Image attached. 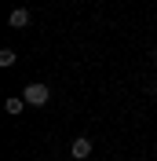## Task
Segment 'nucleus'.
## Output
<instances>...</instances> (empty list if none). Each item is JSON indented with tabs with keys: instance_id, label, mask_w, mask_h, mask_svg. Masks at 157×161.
Masks as SVG:
<instances>
[{
	"instance_id": "1",
	"label": "nucleus",
	"mask_w": 157,
	"mask_h": 161,
	"mask_svg": "<svg viewBox=\"0 0 157 161\" xmlns=\"http://www.w3.org/2000/svg\"><path fill=\"white\" fill-rule=\"evenodd\" d=\"M22 99L30 103V106H48L51 103V88L44 84V80H37V84H30V88L22 92Z\"/></svg>"
},
{
	"instance_id": "2",
	"label": "nucleus",
	"mask_w": 157,
	"mask_h": 161,
	"mask_svg": "<svg viewBox=\"0 0 157 161\" xmlns=\"http://www.w3.org/2000/svg\"><path fill=\"white\" fill-rule=\"evenodd\" d=\"M69 154H73L77 161H88V158H91V139H88V136H77L73 147H69Z\"/></svg>"
},
{
	"instance_id": "3",
	"label": "nucleus",
	"mask_w": 157,
	"mask_h": 161,
	"mask_svg": "<svg viewBox=\"0 0 157 161\" xmlns=\"http://www.w3.org/2000/svg\"><path fill=\"white\" fill-rule=\"evenodd\" d=\"M8 26H11V30H22V26H30V11H26V8H15V11L8 15Z\"/></svg>"
},
{
	"instance_id": "4",
	"label": "nucleus",
	"mask_w": 157,
	"mask_h": 161,
	"mask_svg": "<svg viewBox=\"0 0 157 161\" xmlns=\"http://www.w3.org/2000/svg\"><path fill=\"white\" fill-rule=\"evenodd\" d=\"M22 106H30L22 95H15V99H8V103H4V110H8V114H22Z\"/></svg>"
},
{
	"instance_id": "5",
	"label": "nucleus",
	"mask_w": 157,
	"mask_h": 161,
	"mask_svg": "<svg viewBox=\"0 0 157 161\" xmlns=\"http://www.w3.org/2000/svg\"><path fill=\"white\" fill-rule=\"evenodd\" d=\"M0 66H15V51H11V48L0 51Z\"/></svg>"
}]
</instances>
